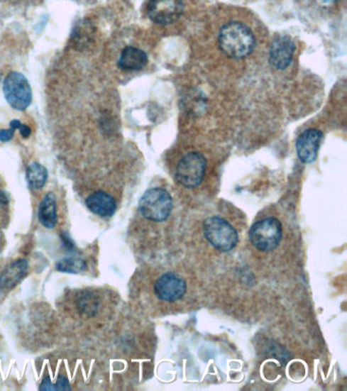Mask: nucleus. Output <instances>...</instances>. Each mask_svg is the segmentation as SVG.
Masks as SVG:
<instances>
[{
    "label": "nucleus",
    "mask_w": 347,
    "mask_h": 391,
    "mask_svg": "<svg viewBox=\"0 0 347 391\" xmlns=\"http://www.w3.org/2000/svg\"><path fill=\"white\" fill-rule=\"evenodd\" d=\"M220 50L228 57L241 60L254 51L255 38L250 28L238 22L228 23L219 33Z\"/></svg>",
    "instance_id": "1"
},
{
    "label": "nucleus",
    "mask_w": 347,
    "mask_h": 391,
    "mask_svg": "<svg viewBox=\"0 0 347 391\" xmlns=\"http://www.w3.org/2000/svg\"><path fill=\"white\" fill-rule=\"evenodd\" d=\"M283 226L277 217L266 216L255 220L248 238L253 247L259 252L269 253L277 249L282 241Z\"/></svg>",
    "instance_id": "2"
},
{
    "label": "nucleus",
    "mask_w": 347,
    "mask_h": 391,
    "mask_svg": "<svg viewBox=\"0 0 347 391\" xmlns=\"http://www.w3.org/2000/svg\"><path fill=\"white\" fill-rule=\"evenodd\" d=\"M203 231L206 240L219 252H231L239 242L236 227L224 217L211 216L204 220Z\"/></svg>",
    "instance_id": "3"
},
{
    "label": "nucleus",
    "mask_w": 347,
    "mask_h": 391,
    "mask_svg": "<svg viewBox=\"0 0 347 391\" xmlns=\"http://www.w3.org/2000/svg\"><path fill=\"white\" fill-rule=\"evenodd\" d=\"M172 208V197L163 188L148 189L139 203L141 216L155 224L165 222L170 216Z\"/></svg>",
    "instance_id": "4"
},
{
    "label": "nucleus",
    "mask_w": 347,
    "mask_h": 391,
    "mask_svg": "<svg viewBox=\"0 0 347 391\" xmlns=\"http://www.w3.org/2000/svg\"><path fill=\"white\" fill-rule=\"evenodd\" d=\"M207 172V159L199 152H189L180 159L175 168V180L187 189L201 186Z\"/></svg>",
    "instance_id": "5"
},
{
    "label": "nucleus",
    "mask_w": 347,
    "mask_h": 391,
    "mask_svg": "<svg viewBox=\"0 0 347 391\" xmlns=\"http://www.w3.org/2000/svg\"><path fill=\"white\" fill-rule=\"evenodd\" d=\"M4 94L13 109L25 110L32 102V89L23 75L13 72L4 82Z\"/></svg>",
    "instance_id": "6"
},
{
    "label": "nucleus",
    "mask_w": 347,
    "mask_h": 391,
    "mask_svg": "<svg viewBox=\"0 0 347 391\" xmlns=\"http://www.w3.org/2000/svg\"><path fill=\"white\" fill-rule=\"evenodd\" d=\"M184 11L182 0H150L147 13L155 24L170 25L180 18Z\"/></svg>",
    "instance_id": "7"
},
{
    "label": "nucleus",
    "mask_w": 347,
    "mask_h": 391,
    "mask_svg": "<svg viewBox=\"0 0 347 391\" xmlns=\"http://www.w3.org/2000/svg\"><path fill=\"white\" fill-rule=\"evenodd\" d=\"M187 285L184 278L173 272L161 275L154 285L155 296L164 302H177L187 292Z\"/></svg>",
    "instance_id": "8"
},
{
    "label": "nucleus",
    "mask_w": 347,
    "mask_h": 391,
    "mask_svg": "<svg viewBox=\"0 0 347 391\" xmlns=\"http://www.w3.org/2000/svg\"><path fill=\"white\" fill-rule=\"evenodd\" d=\"M323 140V133L315 128L304 131L297 141V154L302 163L309 165L316 160Z\"/></svg>",
    "instance_id": "9"
},
{
    "label": "nucleus",
    "mask_w": 347,
    "mask_h": 391,
    "mask_svg": "<svg viewBox=\"0 0 347 391\" xmlns=\"http://www.w3.org/2000/svg\"><path fill=\"white\" fill-rule=\"evenodd\" d=\"M294 53V42L288 36H279L272 43L269 62L274 69L282 71L290 67Z\"/></svg>",
    "instance_id": "10"
},
{
    "label": "nucleus",
    "mask_w": 347,
    "mask_h": 391,
    "mask_svg": "<svg viewBox=\"0 0 347 391\" xmlns=\"http://www.w3.org/2000/svg\"><path fill=\"white\" fill-rule=\"evenodd\" d=\"M88 209L100 217H110L116 211V201L105 192L98 191L86 199Z\"/></svg>",
    "instance_id": "11"
},
{
    "label": "nucleus",
    "mask_w": 347,
    "mask_h": 391,
    "mask_svg": "<svg viewBox=\"0 0 347 391\" xmlns=\"http://www.w3.org/2000/svg\"><path fill=\"white\" fill-rule=\"evenodd\" d=\"M148 62L146 53L137 48L128 46L123 49L119 60V67L123 71H140Z\"/></svg>",
    "instance_id": "12"
},
{
    "label": "nucleus",
    "mask_w": 347,
    "mask_h": 391,
    "mask_svg": "<svg viewBox=\"0 0 347 391\" xmlns=\"http://www.w3.org/2000/svg\"><path fill=\"white\" fill-rule=\"evenodd\" d=\"M28 262L26 260H18L9 265L0 276V285L2 289L11 290L15 287L27 272Z\"/></svg>",
    "instance_id": "13"
},
{
    "label": "nucleus",
    "mask_w": 347,
    "mask_h": 391,
    "mask_svg": "<svg viewBox=\"0 0 347 391\" xmlns=\"http://www.w3.org/2000/svg\"><path fill=\"white\" fill-rule=\"evenodd\" d=\"M40 224L46 228H53L57 224V209L55 194L48 193L44 197L38 210Z\"/></svg>",
    "instance_id": "14"
},
{
    "label": "nucleus",
    "mask_w": 347,
    "mask_h": 391,
    "mask_svg": "<svg viewBox=\"0 0 347 391\" xmlns=\"http://www.w3.org/2000/svg\"><path fill=\"white\" fill-rule=\"evenodd\" d=\"M48 180V172L43 165L38 163H33L27 170V180L30 188L41 189L45 186Z\"/></svg>",
    "instance_id": "15"
},
{
    "label": "nucleus",
    "mask_w": 347,
    "mask_h": 391,
    "mask_svg": "<svg viewBox=\"0 0 347 391\" xmlns=\"http://www.w3.org/2000/svg\"><path fill=\"white\" fill-rule=\"evenodd\" d=\"M87 268L85 260L79 257H69L60 260L56 264V269L60 272L77 274L82 272Z\"/></svg>",
    "instance_id": "16"
},
{
    "label": "nucleus",
    "mask_w": 347,
    "mask_h": 391,
    "mask_svg": "<svg viewBox=\"0 0 347 391\" xmlns=\"http://www.w3.org/2000/svg\"><path fill=\"white\" fill-rule=\"evenodd\" d=\"M98 305H99V302H98L97 297L91 294H84V296L79 297V301H77L79 310L81 311L82 314H84V315H95V314L97 313Z\"/></svg>",
    "instance_id": "17"
},
{
    "label": "nucleus",
    "mask_w": 347,
    "mask_h": 391,
    "mask_svg": "<svg viewBox=\"0 0 347 391\" xmlns=\"http://www.w3.org/2000/svg\"><path fill=\"white\" fill-rule=\"evenodd\" d=\"M39 390L45 391L70 390L72 387H70L69 380L65 376L56 378L55 382H53L50 377H46L40 384Z\"/></svg>",
    "instance_id": "18"
},
{
    "label": "nucleus",
    "mask_w": 347,
    "mask_h": 391,
    "mask_svg": "<svg viewBox=\"0 0 347 391\" xmlns=\"http://www.w3.org/2000/svg\"><path fill=\"white\" fill-rule=\"evenodd\" d=\"M11 126L15 128V130L20 131L21 135H22L25 139H27V138L31 136V128L28 126L23 125L20 121H16V119L15 121H11Z\"/></svg>",
    "instance_id": "19"
},
{
    "label": "nucleus",
    "mask_w": 347,
    "mask_h": 391,
    "mask_svg": "<svg viewBox=\"0 0 347 391\" xmlns=\"http://www.w3.org/2000/svg\"><path fill=\"white\" fill-rule=\"evenodd\" d=\"M16 130L13 128H9V130H0V141L9 142L13 139L15 136Z\"/></svg>",
    "instance_id": "20"
},
{
    "label": "nucleus",
    "mask_w": 347,
    "mask_h": 391,
    "mask_svg": "<svg viewBox=\"0 0 347 391\" xmlns=\"http://www.w3.org/2000/svg\"><path fill=\"white\" fill-rule=\"evenodd\" d=\"M322 6H331V4H336L340 0H318Z\"/></svg>",
    "instance_id": "21"
}]
</instances>
